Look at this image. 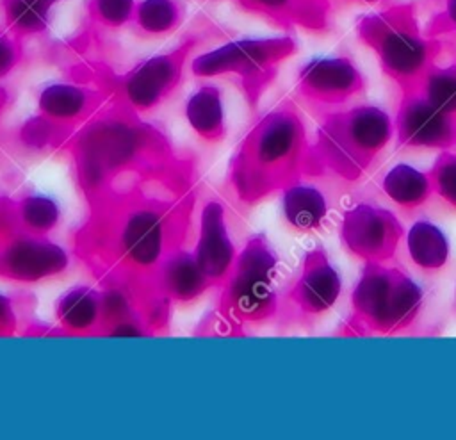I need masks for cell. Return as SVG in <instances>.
<instances>
[{"instance_id": "cell-11", "label": "cell", "mask_w": 456, "mask_h": 440, "mask_svg": "<svg viewBox=\"0 0 456 440\" xmlns=\"http://www.w3.org/2000/svg\"><path fill=\"white\" fill-rule=\"evenodd\" d=\"M338 233L344 248L363 264H387L395 257L404 228L390 210L363 201L342 214Z\"/></svg>"}, {"instance_id": "cell-19", "label": "cell", "mask_w": 456, "mask_h": 440, "mask_svg": "<svg viewBox=\"0 0 456 440\" xmlns=\"http://www.w3.org/2000/svg\"><path fill=\"white\" fill-rule=\"evenodd\" d=\"M185 119L192 132L207 144H217L226 137L223 93L217 86L198 87L185 102Z\"/></svg>"}, {"instance_id": "cell-3", "label": "cell", "mask_w": 456, "mask_h": 440, "mask_svg": "<svg viewBox=\"0 0 456 440\" xmlns=\"http://www.w3.org/2000/svg\"><path fill=\"white\" fill-rule=\"evenodd\" d=\"M310 141L290 102L264 114L237 143L224 176L242 207H255L306 176Z\"/></svg>"}, {"instance_id": "cell-8", "label": "cell", "mask_w": 456, "mask_h": 440, "mask_svg": "<svg viewBox=\"0 0 456 440\" xmlns=\"http://www.w3.org/2000/svg\"><path fill=\"white\" fill-rule=\"evenodd\" d=\"M296 52L290 37H244L228 41L191 61L198 78H232L248 107L256 110L262 94L274 82L280 64Z\"/></svg>"}, {"instance_id": "cell-12", "label": "cell", "mask_w": 456, "mask_h": 440, "mask_svg": "<svg viewBox=\"0 0 456 440\" xmlns=\"http://www.w3.org/2000/svg\"><path fill=\"white\" fill-rule=\"evenodd\" d=\"M363 39L379 57L383 71L394 78L403 91L417 89L435 55L429 41L404 25H372L363 32Z\"/></svg>"}, {"instance_id": "cell-2", "label": "cell", "mask_w": 456, "mask_h": 440, "mask_svg": "<svg viewBox=\"0 0 456 440\" xmlns=\"http://www.w3.org/2000/svg\"><path fill=\"white\" fill-rule=\"evenodd\" d=\"M82 198L128 182H200L192 155L125 103L107 102L62 144Z\"/></svg>"}, {"instance_id": "cell-4", "label": "cell", "mask_w": 456, "mask_h": 440, "mask_svg": "<svg viewBox=\"0 0 456 440\" xmlns=\"http://www.w3.org/2000/svg\"><path fill=\"white\" fill-rule=\"evenodd\" d=\"M278 255L264 233L253 235L240 251L224 285L216 290L212 310L194 330L198 335H244L248 326L276 319Z\"/></svg>"}, {"instance_id": "cell-5", "label": "cell", "mask_w": 456, "mask_h": 440, "mask_svg": "<svg viewBox=\"0 0 456 440\" xmlns=\"http://www.w3.org/2000/svg\"><path fill=\"white\" fill-rule=\"evenodd\" d=\"M394 137L388 114L372 105L326 114L319 123L306 157V176L335 175L360 180Z\"/></svg>"}, {"instance_id": "cell-1", "label": "cell", "mask_w": 456, "mask_h": 440, "mask_svg": "<svg viewBox=\"0 0 456 440\" xmlns=\"http://www.w3.org/2000/svg\"><path fill=\"white\" fill-rule=\"evenodd\" d=\"M200 182H130L84 200V219L69 232V251L98 287L130 296L153 294L150 276L175 249L185 248Z\"/></svg>"}, {"instance_id": "cell-14", "label": "cell", "mask_w": 456, "mask_h": 440, "mask_svg": "<svg viewBox=\"0 0 456 440\" xmlns=\"http://www.w3.org/2000/svg\"><path fill=\"white\" fill-rule=\"evenodd\" d=\"M394 134L397 146L404 150L456 148V119L433 105L419 89L404 91Z\"/></svg>"}, {"instance_id": "cell-23", "label": "cell", "mask_w": 456, "mask_h": 440, "mask_svg": "<svg viewBox=\"0 0 456 440\" xmlns=\"http://www.w3.org/2000/svg\"><path fill=\"white\" fill-rule=\"evenodd\" d=\"M185 11L178 0H141L134 12V30L146 39L173 34L183 21Z\"/></svg>"}, {"instance_id": "cell-31", "label": "cell", "mask_w": 456, "mask_h": 440, "mask_svg": "<svg viewBox=\"0 0 456 440\" xmlns=\"http://www.w3.org/2000/svg\"><path fill=\"white\" fill-rule=\"evenodd\" d=\"M4 96H7V91L4 87H0V98H4Z\"/></svg>"}, {"instance_id": "cell-26", "label": "cell", "mask_w": 456, "mask_h": 440, "mask_svg": "<svg viewBox=\"0 0 456 440\" xmlns=\"http://www.w3.org/2000/svg\"><path fill=\"white\" fill-rule=\"evenodd\" d=\"M417 89L433 105L456 119V62L447 68H429Z\"/></svg>"}, {"instance_id": "cell-13", "label": "cell", "mask_w": 456, "mask_h": 440, "mask_svg": "<svg viewBox=\"0 0 456 440\" xmlns=\"http://www.w3.org/2000/svg\"><path fill=\"white\" fill-rule=\"evenodd\" d=\"M69 253L50 237L14 233L0 237V280L39 283L64 274Z\"/></svg>"}, {"instance_id": "cell-30", "label": "cell", "mask_w": 456, "mask_h": 440, "mask_svg": "<svg viewBox=\"0 0 456 440\" xmlns=\"http://www.w3.org/2000/svg\"><path fill=\"white\" fill-rule=\"evenodd\" d=\"M451 21H452V27L456 29V0L452 2V9H451Z\"/></svg>"}, {"instance_id": "cell-9", "label": "cell", "mask_w": 456, "mask_h": 440, "mask_svg": "<svg viewBox=\"0 0 456 440\" xmlns=\"http://www.w3.org/2000/svg\"><path fill=\"white\" fill-rule=\"evenodd\" d=\"M107 102V94L86 82H52L37 94V114L18 128V143L28 151H55Z\"/></svg>"}, {"instance_id": "cell-32", "label": "cell", "mask_w": 456, "mask_h": 440, "mask_svg": "<svg viewBox=\"0 0 456 440\" xmlns=\"http://www.w3.org/2000/svg\"><path fill=\"white\" fill-rule=\"evenodd\" d=\"M45 2H46V4H50V5H52V4H55V2H59V0H45Z\"/></svg>"}, {"instance_id": "cell-16", "label": "cell", "mask_w": 456, "mask_h": 440, "mask_svg": "<svg viewBox=\"0 0 456 440\" xmlns=\"http://www.w3.org/2000/svg\"><path fill=\"white\" fill-rule=\"evenodd\" d=\"M362 91L363 78L346 57L312 59L297 73V93L310 103L338 105Z\"/></svg>"}, {"instance_id": "cell-10", "label": "cell", "mask_w": 456, "mask_h": 440, "mask_svg": "<svg viewBox=\"0 0 456 440\" xmlns=\"http://www.w3.org/2000/svg\"><path fill=\"white\" fill-rule=\"evenodd\" d=\"M342 280L326 251L317 246L305 253L297 276L280 297L276 319L281 324L308 322L338 301Z\"/></svg>"}, {"instance_id": "cell-24", "label": "cell", "mask_w": 456, "mask_h": 440, "mask_svg": "<svg viewBox=\"0 0 456 440\" xmlns=\"http://www.w3.org/2000/svg\"><path fill=\"white\" fill-rule=\"evenodd\" d=\"M4 29L20 41L36 37L48 29L50 4L45 0H0Z\"/></svg>"}, {"instance_id": "cell-18", "label": "cell", "mask_w": 456, "mask_h": 440, "mask_svg": "<svg viewBox=\"0 0 456 440\" xmlns=\"http://www.w3.org/2000/svg\"><path fill=\"white\" fill-rule=\"evenodd\" d=\"M53 335L98 337L102 319V290L91 285H75L59 296L53 306Z\"/></svg>"}, {"instance_id": "cell-22", "label": "cell", "mask_w": 456, "mask_h": 440, "mask_svg": "<svg viewBox=\"0 0 456 440\" xmlns=\"http://www.w3.org/2000/svg\"><path fill=\"white\" fill-rule=\"evenodd\" d=\"M406 248L411 262L422 271L442 269L449 260V240L431 221L420 219L406 233Z\"/></svg>"}, {"instance_id": "cell-21", "label": "cell", "mask_w": 456, "mask_h": 440, "mask_svg": "<svg viewBox=\"0 0 456 440\" xmlns=\"http://www.w3.org/2000/svg\"><path fill=\"white\" fill-rule=\"evenodd\" d=\"M383 192L401 208L422 207L433 194L428 171H419L410 164H395L381 182Z\"/></svg>"}, {"instance_id": "cell-15", "label": "cell", "mask_w": 456, "mask_h": 440, "mask_svg": "<svg viewBox=\"0 0 456 440\" xmlns=\"http://www.w3.org/2000/svg\"><path fill=\"white\" fill-rule=\"evenodd\" d=\"M192 253L212 290H219L228 280L237 258L226 224V208L221 201L208 200L201 207L198 240Z\"/></svg>"}, {"instance_id": "cell-28", "label": "cell", "mask_w": 456, "mask_h": 440, "mask_svg": "<svg viewBox=\"0 0 456 440\" xmlns=\"http://www.w3.org/2000/svg\"><path fill=\"white\" fill-rule=\"evenodd\" d=\"M135 5L134 0H91L89 16L105 29H119L132 23Z\"/></svg>"}, {"instance_id": "cell-29", "label": "cell", "mask_w": 456, "mask_h": 440, "mask_svg": "<svg viewBox=\"0 0 456 440\" xmlns=\"http://www.w3.org/2000/svg\"><path fill=\"white\" fill-rule=\"evenodd\" d=\"M23 61V41L7 29H0V78L11 75Z\"/></svg>"}, {"instance_id": "cell-7", "label": "cell", "mask_w": 456, "mask_h": 440, "mask_svg": "<svg viewBox=\"0 0 456 440\" xmlns=\"http://www.w3.org/2000/svg\"><path fill=\"white\" fill-rule=\"evenodd\" d=\"M198 45L200 39L189 36L171 50L146 57L123 73L94 71L89 66L86 71L77 69L73 78L96 86L107 98L118 100L144 116L173 96L183 78L185 64Z\"/></svg>"}, {"instance_id": "cell-27", "label": "cell", "mask_w": 456, "mask_h": 440, "mask_svg": "<svg viewBox=\"0 0 456 440\" xmlns=\"http://www.w3.org/2000/svg\"><path fill=\"white\" fill-rule=\"evenodd\" d=\"M433 194L456 210V151L444 150L428 171Z\"/></svg>"}, {"instance_id": "cell-6", "label": "cell", "mask_w": 456, "mask_h": 440, "mask_svg": "<svg viewBox=\"0 0 456 440\" xmlns=\"http://www.w3.org/2000/svg\"><path fill=\"white\" fill-rule=\"evenodd\" d=\"M422 289L399 267L365 262L351 294L344 335H395L422 310Z\"/></svg>"}, {"instance_id": "cell-33", "label": "cell", "mask_w": 456, "mask_h": 440, "mask_svg": "<svg viewBox=\"0 0 456 440\" xmlns=\"http://www.w3.org/2000/svg\"><path fill=\"white\" fill-rule=\"evenodd\" d=\"M454 312H456V299H454Z\"/></svg>"}, {"instance_id": "cell-20", "label": "cell", "mask_w": 456, "mask_h": 440, "mask_svg": "<svg viewBox=\"0 0 456 440\" xmlns=\"http://www.w3.org/2000/svg\"><path fill=\"white\" fill-rule=\"evenodd\" d=\"M281 214L290 230L310 233L326 223L328 203L317 187L297 182L281 191Z\"/></svg>"}, {"instance_id": "cell-17", "label": "cell", "mask_w": 456, "mask_h": 440, "mask_svg": "<svg viewBox=\"0 0 456 440\" xmlns=\"http://www.w3.org/2000/svg\"><path fill=\"white\" fill-rule=\"evenodd\" d=\"M148 289L173 305L192 303L212 290L194 258V253L185 248L175 249L159 264L150 276Z\"/></svg>"}, {"instance_id": "cell-25", "label": "cell", "mask_w": 456, "mask_h": 440, "mask_svg": "<svg viewBox=\"0 0 456 440\" xmlns=\"http://www.w3.org/2000/svg\"><path fill=\"white\" fill-rule=\"evenodd\" d=\"M16 214L21 232L36 237H50L61 221L57 201L36 192L16 198Z\"/></svg>"}]
</instances>
